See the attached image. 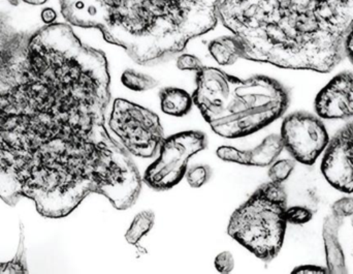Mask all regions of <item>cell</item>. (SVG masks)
Here are the masks:
<instances>
[{
    "instance_id": "cell-1",
    "label": "cell",
    "mask_w": 353,
    "mask_h": 274,
    "mask_svg": "<svg viewBox=\"0 0 353 274\" xmlns=\"http://www.w3.org/2000/svg\"><path fill=\"white\" fill-rule=\"evenodd\" d=\"M107 58L62 23L22 33L0 60V199L68 217L90 194L136 203L139 170L109 134Z\"/></svg>"
},
{
    "instance_id": "cell-2",
    "label": "cell",
    "mask_w": 353,
    "mask_h": 274,
    "mask_svg": "<svg viewBox=\"0 0 353 274\" xmlns=\"http://www.w3.org/2000/svg\"><path fill=\"white\" fill-rule=\"evenodd\" d=\"M218 18L244 59L329 72L346 54L353 0H221Z\"/></svg>"
},
{
    "instance_id": "cell-3",
    "label": "cell",
    "mask_w": 353,
    "mask_h": 274,
    "mask_svg": "<svg viewBox=\"0 0 353 274\" xmlns=\"http://www.w3.org/2000/svg\"><path fill=\"white\" fill-rule=\"evenodd\" d=\"M221 0H59L65 20L97 28L139 64L180 53L215 27Z\"/></svg>"
},
{
    "instance_id": "cell-4",
    "label": "cell",
    "mask_w": 353,
    "mask_h": 274,
    "mask_svg": "<svg viewBox=\"0 0 353 274\" xmlns=\"http://www.w3.org/2000/svg\"><path fill=\"white\" fill-rule=\"evenodd\" d=\"M290 95L275 79L234 77L226 99L203 118L212 130L228 139L242 138L259 132L285 113Z\"/></svg>"
},
{
    "instance_id": "cell-5",
    "label": "cell",
    "mask_w": 353,
    "mask_h": 274,
    "mask_svg": "<svg viewBox=\"0 0 353 274\" xmlns=\"http://www.w3.org/2000/svg\"><path fill=\"white\" fill-rule=\"evenodd\" d=\"M286 209L288 195L282 184L268 182L232 213L228 234L263 262H271L283 246Z\"/></svg>"
},
{
    "instance_id": "cell-6",
    "label": "cell",
    "mask_w": 353,
    "mask_h": 274,
    "mask_svg": "<svg viewBox=\"0 0 353 274\" xmlns=\"http://www.w3.org/2000/svg\"><path fill=\"white\" fill-rule=\"evenodd\" d=\"M109 126L126 153L143 159L154 157L165 140L159 116L126 99L114 101Z\"/></svg>"
},
{
    "instance_id": "cell-7",
    "label": "cell",
    "mask_w": 353,
    "mask_h": 274,
    "mask_svg": "<svg viewBox=\"0 0 353 274\" xmlns=\"http://www.w3.org/2000/svg\"><path fill=\"white\" fill-rule=\"evenodd\" d=\"M205 147V134L196 130L178 133L165 139L159 159L145 172V184L155 190L174 188L186 175L189 159Z\"/></svg>"
},
{
    "instance_id": "cell-8",
    "label": "cell",
    "mask_w": 353,
    "mask_h": 274,
    "mask_svg": "<svg viewBox=\"0 0 353 274\" xmlns=\"http://www.w3.org/2000/svg\"><path fill=\"white\" fill-rule=\"evenodd\" d=\"M284 148L299 163L311 166L330 142L327 128L321 119L308 112H296L283 120L281 128Z\"/></svg>"
},
{
    "instance_id": "cell-9",
    "label": "cell",
    "mask_w": 353,
    "mask_h": 274,
    "mask_svg": "<svg viewBox=\"0 0 353 274\" xmlns=\"http://www.w3.org/2000/svg\"><path fill=\"white\" fill-rule=\"evenodd\" d=\"M321 172L336 190L353 193V135L347 124L330 140L321 162Z\"/></svg>"
},
{
    "instance_id": "cell-10",
    "label": "cell",
    "mask_w": 353,
    "mask_h": 274,
    "mask_svg": "<svg viewBox=\"0 0 353 274\" xmlns=\"http://www.w3.org/2000/svg\"><path fill=\"white\" fill-rule=\"evenodd\" d=\"M315 112L323 119L353 117V74L343 72L334 77L317 95Z\"/></svg>"
},
{
    "instance_id": "cell-11",
    "label": "cell",
    "mask_w": 353,
    "mask_h": 274,
    "mask_svg": "<svg viewBox=\"0 0 353 274\" xmlns=\"http://www.w3.org/2000/svg\"><path fill=\"white\" fill-rule=\"evenodd\" d=\"M284 149L280 135H270L259 146L250 150H240L232 146H221L217 149L218 157L222 161L253 167H268L276 161Z\"/></svg>"
},
{
    "instance_id": "cell-12",
    "label": "cell",
    "mask_w": 353,
    "mask_h": 274,
    "mask_svg": "<svg viewBox=\"0 0 353 274\" xmlns=\"http://www.w3.org/2000/svg\"><path fill=\"white\" fill-rule=\"evenodd\" d=\"M344 224L343 217L331 213L323 221V238L325 242V261L330 273H347L345 256L340 244V229Z\"/></svg>"
},
{
    "instance_id": "cell-13",
    "label": "cell",
    "mask_w": 353,
    "mask_h": 274,
    "mask_svg": "<svg viewBox=\"0 0 353 274\" xmlns=\"http://www.w3.org/2000/svg\"><path fill=\"white\" fill-rule=\"evenodd\" d=\"M209 52L220 66H232L243 58L244 48L236 35H223L210 43Z\"/></svg>"
},
{
    "instance_id": "cell-14",
    "label": "cell",
    "mask_w": 353,
    "mask_h": 274,
    "mask_svg": "<svg viewBox=\"0 0 353 274\" xmlns=\"http://www.w3.org/2000/svg\"><path fill=\"white\" fill-rule=\"evenodd\" d=\"M159 97L161 110L168 115L182 117L192 108V95L176 87H165L159 93Z\"/></svg>"
},
{
    "instance_id": "cell-15",
    "label": "cell",
    "mask_w": 353,
    "mask_h": 274,
    "mask_svg": "<svg viewBox=\"0 0 353 274\" xmlns=\"http://www.w3.org/2000/svg\"><path fill=\"white\" fill-rule=\"evenodd\" d=\"M154 222L155 215L153 211H145L138 213L132 221L130 229L126 232V242L132 246H137L139 242L152 230Z\"/></svg>"
},
{
    "instance_id": "cell-16",
    "label": "cell",
    "mask_w": 353,
    "mask_h": 274,
    "mask_svg": "<svg viewBox=\"0 0 353 274\" xmlns=\"http://www.w3.org/2000/svg\"><path fill=\"white\" fill-rule=\"evenodd\" d=\"M121 81L124 86L137 92L150 90L159 85V82L153 77L134 70H126L122 74Z\"/></svg>"
},
{
    "instance_id": "cell-17",
    "label": "cell",
    "mask_w": 353,
    "mask_h": 274,
    "mask_svg": "<svg viewBox=\"0 0 353 274\" xmlns=\"http://www.w3.org/2000/svg\"><path fill=\"white\" fill-rule=\"evenodd\" d=\"M22 33L12 27L6 17L0 14V60L14 47Z\"/></svg>"
},
{
    "instance_id": "cell-18",
    "label": "cell",
    "mask_w": 353,
    "mask_h": 274,
    "mask_svg": "<svg viewBox=\"0 0 353 274\" xmlns=\"http://www.w3.org/2000/svg\"><path fill=\"white\" fill-rule=\"evenodd\" d=\"M24 235L21 226V239L16 257L6 264H0V273H28L26 266V255H25Z\"/></svg>"
},
{
    "instance_id": "cell-19",
    "label": "cell",
    "mask_w": 353,
    "mask_h": 274,
    "mask_svg": "<svg viewBox=\"0 0 353 274\" xmlns=\"http://www.w3.org/2000/svg\"><path fill=\"white\" fill-rule=\"evenodd\" d=\"M296 167V162L292 159H280L272 164L269 170V177L271 182L276 184H283Z\"/></svg>"
},
{
    "instance_id": "cell-20",
    "label": "cell",
    "mask_w": 353,
    "mask_h": 274,
    "mask_svg": "<svg viewBox=\"0 0 353 274\" xmlns=\"http://www.w3.org/2000/svg\"><path fill=\"white\" fill-rule=\"evenodd\" d=\"M211 176V169L208 166L199 165L186 172V179L193 188H201L207 184Z\"/></svg>"
},
{
    "instance_id": "cell-21",
    "label": "cell",
    "mask_w": 353,
    "mask_h": 274,
    "mask_svg": "<svg viewBox=\"0 0 353 274\" xmlns=\"http://www.w3.org/2000/svg\"><path fill=\"white\" fill-rule=\"evenodd\" d=\"M313 213L305 206H292L286 209V221L292 225H305L312 219Z\"/></svg>"
},
{
    "instance_id": "cell-22",
    "label": "cell",
    "mask_w": 353,
    "mask_h": 274,
    "mask_svg": "<svg viewBox=\"0 0 353 274\" xmlns=\"http://www.w3.org/2000/svg\"><path fill=\"white\" fill-rule=\"evenodd\" d=\"M176 68L181 70H194L199 72L203 68V62L192 54H183L176 59Z\"/></svg>"
},
{
    "instance_id": "cell-23",
    "label": "cell",
    "mask_w": 353,
    "mask_h": 274,
    "mask_svg": "<svg viewBox=\"0 0 353 274\" xmlns=\"http://www.w3.org/2000/svg\"><path fill=\"white\" fill-rule=\"evenodd\" d=\"M332 213L337 217H352L353 215V198L352 197H345L336 201L332 206Z\"/></svg>"
},
{
    "instance_id": "cell-24",
    "label": "cell",
    "mask_w": 353,
    "mask_h": 274,
    "mask_svg": "<svg viewBox=\"0 0 353 274\" xmlns=\"http://www.w3.org/2000/svg\"><path fill=\"white\" fill-rule=\"evenodd\" d=\"M216 269L220 273H232L234 267V259L230 252H222L216 257L215 262Z\"/></svg>"
},
{
    "instance_id": "cell-25",
    "label": "cell",
    "mask_w": 353,
    "mask_h": 274,
    "mask_svg": "<svg viewBox=\"0 0 353 274\" xmlns=\"http://www.w3.org/2000/svg\"><path fill=\"white\" fill-rule=\"evenodd\" d=\"M294 273H329L327 268H323L316 265H303L294 269Z\"/></svg>"
},
{
    "instance_id": "cell-26",
    "label": "cell",
    "mask_w": 353,
    "mask_h": 274,
    "mask_svg": "<svg viewBox=\"0 0 353 274\" xmlns=\"http://www.w3.org/2000/svg\"><path fill=\"white\" fill-rule=\"evenodd\" d=\"M345 51L346 55H350V54L353 55V29L350 31V35L346 39Z\"/></svg>"
},
{
    "instance_id": "cell-27",
    "label": "cell",
    "mask_w": 353,
    "mask_h": 274,
    "mask_svg": "<svg viewBox=\"0 0 353 274\" xmlns=\"http://www.w3.org/2000/svg\"><path fill=\"white\" fill-rule=\"evenodd\" d=\"M28 4H32V6H41V4L46 3L48 0H23Z\"/></svg>"
},
{
    "instance_id": "cell-28",
    "label": "cell",
    "mask_w": 353,
    "mask_h": 274,
    "mask_svg": "<svg viewBox=\"0 0 353 274\" xmlns=\"http://www.w3.org/2000/svg\"><path fill=\"white\" fill-rule=\"evenodd\" d=\"M348 128H350V130H352V135H353V121L350 122V124H347Z\"/></svg>"
},
{
    "instance_id": "cell-29",
    "label": "cell",
    "mask_w": 353,
    "mask_h": 274,
    "mask_svg": "<svg viewBox=\"0 0 353 274\" xmlns=\"http://www.w3.org/2000/svg\"><path fill=\"white\" fill-rule=\"evenodd\" d=\"M8 1L10 2V3L14 4V6H16V4H18V0H8Z\"/></svg>"
},
{
    "instance_id": "cell-30",
    "label": "cell",
    "mask_w": 353,
    "mask_h": 274,
    "mask_svg": "<svg viewBox=\"0 0 353 274\" xmlns=\"http://www.w3.org/2000/svg\"><path fill=\"white\" fill-rule=\"evenodd\" d=\"M347 56H348V58H350V61H352V64H353V55H352V54H350V55H347Z\"/></svg>"
},
{
    "instance_id": "cell-31",
    "label": "cell",
    "mask_w": 353,
    "mask_h": 274,
    "mask_svg": "<svg viewBox=\"0 0 353 274\" xmlns=\"http://www.w3.org/2000/svg\"><path fill=\"white\" fill-rule=\"evenodd\" d=\"M352 228H353V215H352Z\"/></svg>"
}]
</instances>
